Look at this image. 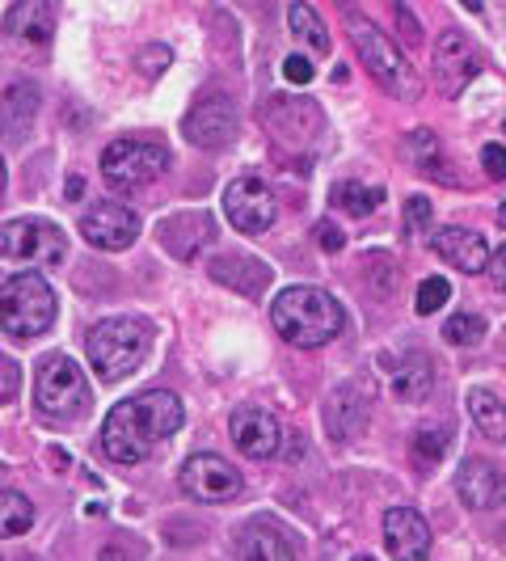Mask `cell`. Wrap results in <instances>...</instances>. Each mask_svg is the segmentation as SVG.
Here are the masks:
<instances>
[{
    "mask_svg": "<svg viewBox=\"0 0 506 561\" xmlns=\"http://www.w3.org/2000/svg\"><path fill=\"white\" fill-rule=\"evenodd\" d=\"M186 422V405L182 397L169 389H148L140 397L118 401L106 422H102V448L114 465H140L152 456V448L177 435Z\"/></svg>",
    "mask_w": 506,
    "mask_h": 561,
    "instance_id": "6da1fadb",
    "label": "cell"
},
{
    "mask_svg": "<svg viewBox=\"0 0 506 561\" xmlns=\"http://www.w3.org/2000/svg\"><path fill=\"white\" fill-rule=\"evenodd\" d=\"M271 321H275L279 337H287L291 346L312 351V346H325L330 337L342 334L346 312H342V305H337L330 291L300 283V287H287V291L275 296Z\"/></svg>",
    "mask_w": 506,
    "mask_h": 561,
    "instance_id": "7a4b0ae2",
    "label": "cell"
},
{
    "mask_svg": "<svg viewBox=\"0 0 506 561\" xmlns=\"http://www.w3.org/2000/svg\"><path fill=\"white\" fill-rule=\"evenodd\" d=\"M152 351V325L143 317H106L84 334L89 367L102 380H123L148 359Z\"/></svg>",
    "mask_w": 506,
    "mask_h": 561,
    "instance_id": "3957f363",
    "label": "cell"
},
{
    "mask_svg": "<svg viewBox=\"0 0 506 561\" xmlns=\"http://www.w3.org/2000/svg\"><path fill=\"white\" fill-rule=\"evenodd\" d=\"M56 325V291L38 271H18L0 291V330L18 342L43 337Z\"/></svg>",
    "mask_w": 506,
    "mask_h": 561,
    "instance_id": "277c9868",
    "label": "cell"
},
{
    "mask_svg": "<svg viewBox=\"0 0 506 561\" xmlns=\"http://www.w3.org/2000/svg\"><path fill=\"white\" fill-rule=\"evenodd\" d=\"M34 405L51 422H77L81 414H89L84 367L68 355H47L34 371Z\"/></svg>",
    "mask_w": 506,
    "mask_h": 561,
    "instance_id": "5b68a950",
    "label": "cell"
},
{
    "mask_svg": "<svg viewBox=\"0 0 506 561\" xmlns=\"http://www.w3.org/2000/svg\"><path fill=\"white\" fill-rule=\"evenodd\" d=\"M169 165V148L152 136H118L102 152V178L118 191H136L148 186L152 178H161Z\"/></svg>",
    "mask_w": 506,
    "mask_h": 561,
    "instance_id": "8992f818",
    "label": "cell"
},
{
    "mask_svg": "<svg viewBox=\"0 0 506 561\" xmlns=\"http://www.w3.org/2000/svg\"><path fill=\"white\" fill-rule=\"evenodd\" d=\"M350 43H355V51L364 59V68L376 77V84H384L396 98H414L418 81H414L410 64L401 59V51H396L393 38L384 30L364 22V18H350Z\"/></svg>",
    "mask_w": 506,
    "mask_h": 561,
    "instance_id": "52a82bcc",
    "label": "cell"
},
{
    "mask_svg": "<svg viewBox=\"0 0 506 561\" xmlns=\"http://www.w3.org/2000/svg\"><path fill=\"white\" fill-rule=\"evenodd\" d=\"M68 253V241L59 225L51 220H38V216H22V220H9L0 225V257L9 262H22V266H56Z\"/></svg>",
    "mask_w": 506,
    "mask_h": 561,
    "instance_id": "ba28073f",
    "label": "cell"
},
{
    "mask_svg": "<svg viewBox=\"0 0 506 561\" xmlns=\"http://www.w3.org/2000/svg\"><path fill=\"white\" fill-rule=\"evenodd\" d=\"M225 216L237 232H266L275 225V195L262 178H232L225 186Z\"/></svg>",
    "mask_w": 506,
    "mask_h": 561,
    "instance_id": "9c48e42d",
    "label": "cell"
},
{
    "mask_svg": "<svg viewBox=\"0 0 506 561\" xmlns=\"http://www.w3.org/2000/svg\"><path fill=\"white\" fill-rule=\"evenodd\" d=\"M182 490L195 503H228V499L241 494V473L228 465L225 456L198 451L182 465Z\"/></svg>",
    "mask_w": 506,
    "mask_h": 561,
    "instance_id": "30bf717a",
    "label": "cell"
},
{
    "mask_svg": "<svg viewBox=\"0 0 506 561\" xmlns=\"http://www.w3.org/2000/svg\"><path fill=\"white\" fill-rule=\"evenodd\" d=\"M182 131H186V140L195 144V148H207V152L228 148L232 136H237V106L228 102L225 93H207V98H198L195 106L186 111Z\"/></svg>",
    "mask_w": 506,
    "mask_h": 561,
    "instance_id": "8fae6325",
    "label": "cell"
},
{
    "mask_svg": "<svg viewBox=\"0 0 506 561\" xmlns=\"http://www.w3.org/2000/svg\"><path fill=\"white\" fill-rule=\"evenodd\" d=\"M81 232L93 250L118 253L140 237V216H136L131 207L114 203V198H102V203H93L81 216Z\"/></svg>",
    "mask_w": 506,
    "mask_h": 561,
    "instance_id": "7c38bea8",
    "label": "cell"
},
{
    "mask_svg": "<svg viewBox=\"0 0 506 561\" xmlns=\"http://www.w3.org/2000/svg\"><path fill=\"white\" fill-rule=\"evenodd\" d=\"M228 435H232V444L241 456H250V460H271V456H279V422L271 419L266 410H257V405H237L232 410V422H228Z\"/></svg>",
    "mask_w": 506,
    "mask_h": 561,
    "instance_id": "4fadbf2b",
    "label": "cell"
},
{
    "mask_svg": "<svg viewBox=\"0 0 506 561\" xmlns=\"http://www.w3.org/2000/svg\"><path fill=\"white\" fill-rule=\"evenodd\" d=\"M481 68V51L464 38V34H444L439 38V47H435V81H439V89L448 93V98H456L464 84L478 77Z\"/></svg>",
    "mask_w": 506,
    "mask_h": 561,
    "instance_id": "5bb4252c",
    "label": "cell"
},
{
    "mask_svg": "<svg viewBox=\"0 0 506 561\" xmlns=\"http://www.w3.org/2000/svg\"><path fill=\"white\" fill-rule=\"evenodd\" d=\"M232 553H237V561H296L291 536L283 533L275 519H266V515H257V519L237 528Z\"/></svg>",
    "mask_w": 506,
    "mask_h": 561,
    "instance_id": "9a60e30c",
    "label": "cell"
},
{
    "mask_svg": "<svg viewBox=\"0 0 506 561\" xmlns=\"http://www.w3.org/2000/svg\"><path fill=\"white\" fill-rule=\"evenodd\" d=\"M384 545L393 561H426L430 558V528L414 506H389L384 515Z\"/></svg>",
    "mask_w": 506,
    "mask_h": 561,
    "instance_id": "2e32d148",
    "label": "cell"
},
{
    "mask_svg": "<svg viewBox=\"0 0 506 561\" xmlns=\"http://www.w3.org/2000/svg\"><path fill=\"white\" fill-rule=\"evenodd\" d=\"M456 494H460V503L473 506V511H494V506H503L506 503L503 469H494V465L481 460V456H469V460L460 465V473H456Z\"/></svg>",
    "mask_w": 506,
    "mask_h": 561,
    "instance_id": "e0dca14e",
    "label": "cell"
},
{
    "mask_svg": "<svg viewBox=\"0 0 506 561\" xmlns=\"http://www.w3.org/2000/svg\"><path fill=\"white\" fill-rule=\"evenodd\" d=\"M430 245H435V253L448 262V266H456V271H464V275H481L485 266H490V245H485V237H478L473 228H439L435 237H430Z\"/></svg>",
    "mask_w": 506,
    "mask_h": 561,
    "instance_id": "ac0fdd59",
    "label": "cell"
},
{
    "mask_svg": "<svg viewBox=\"0 0 506 561\" xmlns=\"http://www.w3.org/2000/svg\"><path fill=\"white\" fill-rule=\"evenodd\" d=\"M56 30V13L47 0H18L4 13V34L9 38H26V43H47Z\"/></svg>",
    "mask_w": 506,
    "mask_h": 561,
    "instance_id": "d6986e66",
    "label": "cell"
},
{
    "mask_svg": "<svg viewBox=\"0 0 506 561\" xmlns=\"http://www.w3.org/2000/svg\"><path fill=\"white\" fill-rule=\"evenodd\" d=\"M325 422H330V435L334 439H355L359 431L367 426V393L364 389H355V385H346V389H337L334 401H330V410H325Z\"/></svg>",
    "mask_w": 506,
    "mask_h": 561,
    "instance_id": "ffe728a7",
    "label": "cell"
},
{
    "mask_svg": "<svg viewBox=\"0 0 506 561\" xmlns=\"http://www.w3.org/2000/svg\"><path fill=\"white\" fill-rule=\"evenodd\" d=\"M384 367L393 371V393L401 401H426L435 393V371H430V359L426 355H405V359H384Z\"/></svg>",
    "mask_w": 506,
    "mask_h": 561,
    "instance_id": "44dd1931",
    "label": "cell"
},
{
    "mask_svg": "<svg viewBox=\"0 0 506 561\" xmlns=\"http://www.w3.org/2000/svg\"><path fill=\"white\" fill-rule=\"evenodd\" d=\"M469 414H473V422H478V431L485 435V439L503 444L506 439V405L490 393V389H473V393H469Z\"/></svg>",
    "mask_w": 506,
    "mask_h": 561,
    "instance_id": "7402d4cb",
    "label": "cell"
},
{
    "mask_svg": "<svg viewBox=\"0 0 506 561\" xmlns=\"http://www.w3.org/2000/svg\"><path fill=\"white\" fill-rule=\"evenodd\" d=\"M287 26H291V34H296L309 51H317V56H325V51H330L325 22L317 18V9H312V4H291V9H287Z\"/></svg>",
    "mask_w": 506,
    "mask_h": 561,
    "instance_id": "603a6c76",
    "label": "cell"
},
{
    "mask_svg": "<svg viewBox=\"0 0 506 561\" xmlns=\"http://www.w3.org/2000/svg\"><path fill=\"white\" fill-rule=\"evenodd\" d=\"M34 528V506L18 490H0V536H26Z\"/></svg>",
    "mask_w": 506,
    "mask_h": 561,
    "instance_id": "cb8c5ba5",
    "label": "cell"
},
{
    "mask_svg": "<svg viewBox=\"0 0 506 561\" xmlns=\"http://www.w3.org/2000/svg\"><path fill=\"white\" fill-rule=\"evenodd\" d=\"M18 111H22V123H18V136H22V127L30 131V118L38 114V89L30 81H22V84H13L9 93H4V106H0V127H9L13 131V118H18ZM13 136V140H18Z\"/></svg>",
    "mask_w": 506,
    "mask_h": 561,
    "instance_id": "d4e9b609",
    "label": "cell"
},
{
    "mask_svg": "<svg viewBox=\"0 0 506 561\" xmlns=\"http://www.w3.org/2000/svg\"><path fill=\"white\" fill-rule=\"evenodd\" d=\"M334 203L350 216H371L380 203H384V191L380 186H364V182H337L334 186Z\"/></svg>",
    "mask_w": 506,
    "mask_h": 561,
    "instance_id": "484cf974",
    "label": "cell"
},
{
    "mask_svg": "<svg viewBox=\"0 0 506 561\" xmlns=\"http://www.w3.org/2000/svg\"><path fill=\"white\" fill-rule=\"evenodd\" d=\"M451 448V435L444 426H422L418 435H414V465H418L422 473L426 469H435Z\"/></svg>",
    "mask_w": 506,
    "mask_h": 561,
    "instance_id": "4316f807",
    "label": "cell"
},
{
    "mask_svg": "<svg viewBox=\"0 0 506 561\" xmlns=\"http://www.w3.org/2000/svg\"><path fill=\"white\" fill-rule=\"evenodd\" d=\"M451 300V283L444 275H430V279L418 283V296H414V309L418 317H430V312H439L444 305Z\"/></svg>",
    "mask_w": 506,
    "mask_h": 561,
    "instance_id": "83f0119b",
    "label": "cell"
},
{
    "mask_svg": "<svg viewBox=\"0 0 506 561\" xmlns=\"http://www.w3.org/2000/svg\"><path fill=\"white\" fill-rule=\"evenodd\" d=\"M444 337L456 342V346H473V342L485 337V317H478V312H456L448 325H444Z\"/></svg>",
    "mask_w": 506,
    "mask_h": 561,
    "instance_id": "f1b7e54d",
    "label": "cell"
},
{
    "mask_svg": "<svg viewBox=\"0 0 506 561\" xmlns=\"http://www.w3.org/2000/svg\"><path fill=\"white\" fill-rule=\"evenodd\" d=\"M410 152H414V161H418V165H426L430 178L451 182L448 173H444V161H439V148H435V136H430V131H414V136H410Z\"/></svg>",
    "mask_w": 506,
    "mask_h": 561,
    "instance_id": "f546056e",
    "label": "cell"
},
{
    "mask_svg": "<svg viewBox=\"0 0 506 561\" xmlns=\"http://www.w3.org/2000/svg\"><path fill=\"white\" fill-rule=\"evenodd\" d=\"M430 220H435L430 198H422V195L405 198V228H410V232H426V228H430Z\"/></svg>",
    "mask_w": 506,
    "mask_h": 561,
    "instance_id": "4dcf8cb0",
    "label": "cell"
},
{
    "mask_svg": "<svg viewBox=\"0 0 506 561\" xmlns=\"http://www.w3.org/2000/svg\"><path fill=\"white\" fill-rule=\"evenodd\" d=\"M22 389V367L13 364L9 355H0V405H9Z\"/></svg>",
    "mask_w": 506,
    "mask_h": 561,
    "instance_id": "1f68e13d",
    "label": "cell"
},
{
    "mask_svg": "<svg viewBox=\"0 0 506 561\" xmlns=\"http://www.w3.org/2000/svg\"><path fill=\"white\" fill-rule=\"evenodd\" d=\"M481 165H485V173H490L494 182H506V148L503 144H485V148H481Z\"/></svg>",
    "mask_w": 506,
    "mask_h": 561,
    "instance_id": "d6a6232c",
    "label": "cell"
},
{
    "mask_svg": "<svg viewBox=\"0 0 506 561\" xmlns=\"http://www.w3.org/2000/svg\"><path fill=\"white\" fill-rule=\"evenodd\" d=\"M312 237H317L321 250H330V253H337L342 245H346V237H342V228H337L334 220H321V225L312 228Z\"/></svg>",
    "mask_w": 506,
    "mask_h": 561,
    "instance_id": "836d02e7",
    "label": "cell"
},
{
    "mask_svg": "<svg viewBox=\"0 0 506 561\" xmlns=\"http://www.w3.org/2000/svg\"><path fill=\"white\" fill-rule=\"evenodd\" d=\"M283 77H287L291 84H312L317 72H312V64L304 56H287L283 59Z\"/></svg>",
    "mask_w": 506,
    "mask_h": 561,
    "instance_id": "e575fe53",
    "label": "cell"
},
{
    "mask_svg": "<svg viewBox=\"0 0 506 561\" xmlns=\"http://www.w3.org/2000/svg\"><path fill=\"white\" fill-rule=\"evenodd\" d=\"M161 64H169L165 47H157V51H143V56H140V68L148 72V77H152V72H161Z\"/></svg>",
    "mask_w": 506,
    "mask_h": 561,
    "instance_id": "d590c367",
    "label": "cell"
},
{
    "mask_svg": "<svg viewBox=\"0 0 506 561\" xmlns=\"http://www.w3.org/2000/svg\"><path fill=\"white\" fill-rule=\"evenodd\" d=\"M490 275H494L498 287H506V245L503 250H494V257H490Z\"/></svg>",
    "mask_w": 506,
    "mask_h": 561,
    "instance_id": "8d00e7d4",
    "label": "cell"
},
{
    "mask_svg": "<svg viewBox=\"0 0 506 561\" xmlns=\"http://www.w3.org/2000/svg\"><path fill=\"white\" fill-rule=\"evenodd\" d=\"M102 561H127V553H123L118 545H106V549H102Z\"/></svg>",
    "mask_w": 506,
    "mask_h": 561,
    "instance_id": "74e56055",
    "label": "cell"
},
{
    "mask_svg": "<svg viewBox=\"0 0 506 561\" xmlns=\"http://www.w3.org/2000/svg\"><path fill=\"white\" fill-rule=\"evenodd\" d=\"M81 191H84V182L72 173V178H68V198H81Z\"/></svg>",
    "mask_w": 506,
    "mask_h": 561,
    "instance_id": "f35d334b",
    "label": "cell"
},
{
    "mask_svg": "<svg viewBox=\"0 0 506 561\" xmlns=\"http://www.w3.org/2000/svg\"><path fill=\"white\" fill-rule=\"evenodd\" d=\"M4 182H9V173H4V157H0V195H4Z\"/></svg>",
    "mask_w": 506,
    "mask_h": 561,
    "instance_id": "ab89813d",
    "label": "cell"
},
{
    "mask_svg": "<svg viewBox=\"0 0 506 561\" xmlns=\"http://www.w3.org/2000/svg\"><path fill=\"white\" fill-rule=\"evenodd\" d=\"M498 225L506 228V203H503V207H498Z\"/></svg>",
    "mask_w": 506,
    "mask_h": 561,
    "instance_id": "60d3db41",
    "label": "cell"
},
{
    "mask_svg": "<svg viewBox=\"0 0 506 561\" xmlns=\"http://www.w3.org/2000/svg\"><path fill=\"white\" fill-rule=\"evenodd\" d=\"M355 561H371V558H355Z\"/></svg>",
    "mask_w": 506,
    "mask_h": 561,
    "instance_id": "b9f144b4",
    "label": "cell"
}]
</instances>
